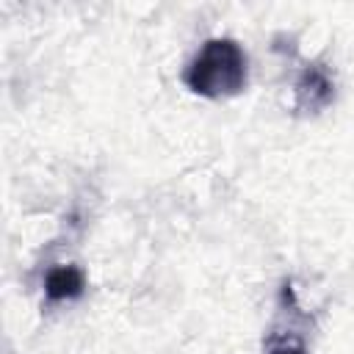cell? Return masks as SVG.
<instances>
[{
  "mask_svg": "<svg viewBox=\"0 0 354 354\" xmlns=\"http://www.w3.org/2000/svg\"><path fill=\"white\" fill-rule=\"evenodd\" d=\"M249 77V58L243 47L230 36H213L191 55L183 69L188 91L205 100H224L243 91Z\"/></svg>",
  "mask_w": 354,
  "mask_h": 354,
  "instance_id": "cell-1",
  "label": "cell"
},
{
  "mask_svg": "<svg viewBox=\"0 0 354 354\" xmlns=\"http://www.w3.org/2000/svg\"><path fill=\"white\" fill-rule=\"evenodd\" d=\"M293 94H296V105L307 113H318L324 111L332 100H335V77L329 75L326 66L321 64H307L296 83H293Z\"/></svg>",
  "mask_w": 354,
  "mask_h": 354,
  "instance_id": "cell-2",
  "label": "cell"
},
{
  "mask_svg": "<svg viewBox=\"0 0 354 354\" xmlns=\"http://www.w3.org/2000/svg\"><path fill=\"white\" fill-rule=\"evenodd\" d=\"M86 290V274L77 266H53L44 274V296L50 304L75 301Z\"/></svg>",
  "mask_w": 354,
  "mask_h": 354,
  "instance_id": "cell-3",
  "label": "cell"
},
{
  "mask_svg": "<svg viewBox=\"0 0 354 354\" xmlns=\"http://www.w3.org/2000/svg\"><path fill=\"white\" fill-rule=\"evenodd\" d=\"M266 354H307V343L304 337L293 329V324H288L285 329H274L266 340Z\"/></svg>",
  "mask_w": 354,
  "mask_h": 354,
  "instance_id": "cell-4",
  "label": "cell"
}]
</instances>
